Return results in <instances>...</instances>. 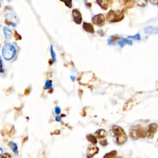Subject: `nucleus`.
<instances>
[{"label": "nucleus", "instance_id": "obj_1", "mask_svg": "<svg viewBox=\"0 0 158 158\" xmlns=\"http://www.w3.org/2000/svg\"><path fill=\"white\" fill-rule=\"evenodd\" d=\"M112 131L117 138V143L120 145L125 143L127 140V137L124 130L121 127L114 125L112 127Z\"/></svg>", "mask_w": 158, "mask_h": 158}, {"label": "nucleus", "instance_id": "obj_2", "mask_svg": "<svg viewBox=\"0 0 158 158\" xmlns=\"http://www.w3.org/2000/svg\"><path fill=\"white\" fill-rule=\"evenodd\" d=\"M16 51L14 46L9 43H7L3 48V56L6 60H11L16 55Z\"/></svg>", "mask_w": 158, "mask_h": 158}, {"label": "nucleus", "instance_id": "obj_3", "mask_svg": "<svg viewBox=\"0 0 158 158\" xmlns=\"http://www.w3.org/2000/svg\"><path fill=\"white\" fill-rule=\"evenodd\" d=\"M124 14L119 11H113L111 10L107 13L106 18L107 20L110 22H116L120 21L124 19Z\"/></svg>", "mask_w": 158, "mask_h": 158}, {"label": "nucleus", "instance_id": "obj_4", "mask_svg": "<svg viewBox=\"0 0 158 158\" xmlns=\"http://www.w3.org/2000/svg\"><path fill=\"white\" fill-rule=\"evenodd\" d=\"M146 135V132L140 126L132 127L130 129V136L132 139H138L140 137H144Z\"/></svg>", "mask_w": 158, "mask_h": 158}, {"label": "nucleus", "instance_id": "obj_5", "mask_svg": "<svg viewBox=\"0 0 158 158\" xmlns=\"http://www.w3.org/2000/svg\"><path fill=\"white\" fill-rule=\"evenodd\" d=\"M92 22L94 24L98 26H103L104 24V17L101 14L95 15L92 18Z\"/></svg>", "mask_w": 158, "mask_h": 158}, {"label": "nucleus", "instance_id": "obj_6", "mask_svg": "<svg viewBox=\"0 0 158 158\" xmlns=\"http://www.w3.org/2000/svg\"><path fill=\"white\" fill-rule=\"evenodd\" d=\"M99 151V148L96 146H93V145H90L87 149V158H92Z\"/></svg>", "mask_w": 158, "mask_h": 158}, {"label": "nucleus", "instance_id": "obj_7", "mask_svg": "<svg viewBox=\"0 0 158 158\" xmlns=\"http://www.w3.org/2000/svg\"><path fill=\"white\" fill-rule=\"evenodd\" d=\"M157 125L155 124H151L149 125L147 128V130H146V135H147L148 137L151 138V137H153V135H154L155 133L156 132L157 130Z\"/></svg>", "mask_w": 158, "mask_h": 158}, {"label": "nucleus", "instance_id": "obj_8", "mask_svg": "<svg viewBox=\"0 0 158 158\" xmlns=\"http://www.w3.org/2000/svg\"><path fill=\"white\" fill-rule=\"evenodd\" d=\"M72 16H73L74 20L77 24H80L82 22V15L80 11L77 9H74L72 11Z\"/></svg>", "mask_w": 158, "mask_h": 158}, {"label": "nucleus", "instance_id": "obj_9", "mask_svg": "<svg viewBox=\"0 0 158 158\" xmlns=\"http://www.w3.org/2000/svg\"><path fill=\"white\" fill-rule=\"evenodd\" d=\"M94 77H95V75H93V74L92 75V76H90V75H89V76H85L84 74H83V76L81 77L80 79V82L83 83V84L86 85V83L90 82V81L93 80V79H94Z\"/></svg>", "mask_w": 158, "mask_h": 158}, {"label": "nucleus", "instance_id": "obj_10", "mask_svg": "<svg viewBox=\"0 0 158 158\" xmlns=\"http://www.w3.org/2000/svg\"><path fill=\"white\" fill-rule=\"evenodd\" d=\"M145 32L147 34H157L158 33V27H148L145 29Z\"/></svg>", "mask_w": 158, "mask_h": 158}, {"label": "nucleus", "instance_id": "obj_11", "mask_svg": "<svg viewBox=\"0 0 158 158\" xmlns=\"http://www.w3.org/2000/svg\"><path fill=\"white\" fill-rule=\"evenodd\" d=\"M83 27L85 31L89 32V33H94V28H93V25H92L91 24L87 23V22H84L83 25Z\"/></svg>", "mask_w": 158, "mask_h": 158}, {"label": "nucleus", "instance_id": "obj_12", "mask_svg": "<svg viewBox=\"0 0 158 158\" xmlns=\"http://www.w3.org/2000/svg\"><path fill=\"white\" fill-rule=\"evenodd\" d=\"M118 44H119V46L121 48H123L126 44H129V45H132V41L127 38H122L118 41Z\"/></svg>", "mask_w": 158, "mask_h": 158}, {"label": "nucleus", "instance_id": "obj_13", "mask_svg": "<svg viewBox=\"0 0 158 158\" xmlns=\"http://www.w3.org/2000/svg\"><path fill=\"white\" fill-rule=\"evenodd\" d=\"M95 136L98 138H102L106 137L107 136V132L106 130L103 129L98 130L96 133H95Z\"/></svg>", "mask_w": 158, "mask_h": 158}, {"label": "nucleus", "instance_id": "obj_14", "mask_svg": "<svg viewBox=\"0 0 158 158\" xmlns=\"http://www.w3.org/2000/svg\"><path fill=\"white\" fill-rule=\"evenodd\" d=\"M96 1L98 3V5L100 6L101 8L104 9H107V6H108L107 0H96Z\"/></svg>", "mask_w": 158, "mask_h": 158}, {"label": "nucleus", "instance_id": "obj_15", "mask_svg": "<svg viewBox=\"0 0 158 158\" xmlns=\"http://www.w3.org/2000/svg\"><path fill=\"white\" fill-rule=\"evenodd\" d=\"M3 31L4 33H5V36L6 38H9L11 37L12 35V32H11V29L7 27H3Z\"/></svg>", "mask_w": 158, "mask_h": 158}, {"label": "nucleus", "instance_id": "obj_16", "mask_svg": "<svg viewBox=\"0 0 158 158\" xmlns=\"http://www.w3.org/2000/svg\"><path fill=\"white\" fill-rule=\"evenodd\" d=\"M9 146L11 149H12V151L14 152L15 154H18V149H17V145L14 143L11 142L9 143Z\"/></svg>", "mask_w": 158, "mask_h": 158}, {"label": "nucleus", "instance_id": "obj_17", "mask_svg": "<svg viewBox=\"0 0 158 158\" xmlns=\"http://www.w3.org/2000/svg\"><path fill=\"white\" fill-rule=\"evenodd\" d=\"M86 139L88 142H90L91 143L93 144H96L97 143V140H96V137L92 135H86Z\"/></svg>", "mask_w": 158, "mask_h": 158}, {"label": "nucleus", "instance_id": "obj_18", "mask_svg": "<svg viewBox=\"0 0 158 158\" xmlns=\"http://www.w3.org/2000/svg\"><path fill=\"white\" fill-rule=\"evenodd\" d=\"M117 151H112L110 153L106 154L103 158H115L117 156Z\"/></svg>", "mask_w": 158, "mask_h": 158}, {"label": "nucleus", "instance_id": "obj_19", "mask_svg": "<svg viewBox=\"0 0 158 158\" xmlns=\"http://www.w3.org/2000/svg\"><path fill=\"white\" fill-rule=\"evenodd\" d=\"M147 1L148 0H135V2L137 5L142 7L147 5Z\"/></svg>", "mask_w": 158, "mask_h": 158}, {"label": "nucleus", "instance_id": "obj_20", "mask_svg": "<svg viewBox=\"0 0 158 158\" xmlns=\"http://www.w3.org/2000/svg\"><path fill=\"white\" fill-rule=\"evenodd\" d=\"M61 1L64 2L65 5L68 7V8H72V0H61Z\"/></svg>", "mask_w": 158, "mask_h": 158}, {"label": "nucleus", "instance_id": "obj_21", "mask_svg": "<svg viewBox=\"0 0 158 158\" xmlns=\"http://www.w3.org/2000/svg\"><path fill=\"white\" fill-rule=\"evenodd\" d=\"M51 86H52V82H51V81L47 80L46 82L45 85H44V88L46 89H50L51 88Z\"/></svg>", "mask_w": 158, "mask_h": 158}, {"label": "nucleus", "instance_id": "obj_22", "mask_svg": "<svg viewBox=\"0 0 158 158\" xmlns=\"http://www.w3.org/2000/svg\"><path fill=\"white\" fill-rule=\"evenodd\" d=\"M128 38H133L134 40H140L141 37L139 33H137V34L135 35L134 36H128Z\"/></svg>", "mask_w": 158, "mask_h": 158}, {"label": "nucleus", "instance_id": "obj_23", "mask_svg": "<svg viewBox=\"0 0 158 158\" xmlns=\"http://www.w3.org/2000/svg\"><path fill=\"white\" fill-rule=\"evenodd\" d=\"M50 51H51V56H52V58L53 59V60H54V61H55L56 60V54H55V53H54V50H53V46H51V49H50Z\"/></svg>", "mask_w": 158, "mask_h": 158}, {"label": "nucleus", "instance_id": "obj_24", "mask_svg": "<svg viewBox=\"0 0 158 158\" xmlns=\"http://www.w3.org/2000/svg\"><path fill=\"white\" fill-rule=\"evenodd\" d=\"M100 145H101V146H106V145H107V142L106 140H101L100 142Z\"/></svg>", "mask_w": 158, "mask_h": 158}, {"label": "nucleus", "instance_id": "obj_25", "mask_svg": "<svg viewBox=\"0 0 158 158\" xmlns=\"http://www.w3.org/2000/svg\"><path fill=\"white\" fill-rule=\"evenodd\" d=\"M14 37H15V38H16L17 40H20V39H21V37H20V35L18 34L17 32H15Z\"/></svg>", "mask_w": 158, "mask_h": 158}, {"label": "nucleus", "instance_id": "obj_26", "mask_svg": "<svg viewBox=\"0 0 158 158\" xmlns=\"http://www.w3.org/2000/svg\"><path fill=\"white\" fill-rule=\"evenodd\" d=\"M1 158H11V155L9 154L6 153L5 154H4V156H1Z\"/></svg>", "mask_w": 158, "mask_h": 158}, {"label": "nucleus", "instance_id": "obj_27", "mask_svg": "<svg viewBox=\"0 0 158 158\" xmlns=\"http://www.w3.org/2000/svg\"><path fill=\"white\" fill-rule=\"evenodd\" d=\"M55 111L57 114H59L60 112H61V109H60L59 107H56L55 108Z\"/></svg>", "mask_w": 158, "mask_h": 158}, {"label": "nucleus", "instance_id": "obj_28", "mask_svg": "<svg viewBox=\"0 0 158 158\" xmlns=\"http://www.w3.org/2000/svg\"><path fill=\"white\" fill-rule=\"evenodd\" d=\"M149 1L153 5H156V4H157L158 3V0H149Z\"/></svg>", "mask_w": 158, "mask_h": 158}, {"label": "nucleus", "instance_id": "obj_29", "mask_svg": "<svg viewBox=\"0 0 158 158\" xmlns=\"http://www.w3.org/2000/svg\"><path fill=\"white\" fill-rule=\"evenodd\" d=\"M30 93V89L27 88V89H26V90H25L24 94L26 95H29Z\"/></svg>", "mask_w": 158, "mask_h": 158}, {"label": "nucleus", "instance_id": "obj_30", "mask_svg": "<svg viewBox=\"0 0 158 158\" xmlns=\"http://www.w3.org/2000/svg\"><path fill=\"white\" fill-rule=\"evenodd\" d=\"M108 44H110V45H112L113 44V41L112 39H109L108 40Z\"/></svg>", "mask_w": 158, "mask_h": 158}, {"label": "nucleus", "instance_id": "obj_31", "mask_svg": "<svg viewBox=\"0 0 158 158\" xmlns=\"http://www.w3.org/2000/svg\"><path fill=\"white\" fill-rule=\"evenodd\" d=\"M53 133L55 134V135H59V134L60 133V132H59V130H56V131H54Z\"/></svg>", "mask_w": 158, "mask_h": 158}, {"label": "nucleus", "instance_id": "obj_32", "mask_svg": "<svg viewBox=\"0 0 158 158\" xmlns=\"http://www.w3.org/2000/svg\"><path fill=\"white\" fill-rule=\"evenodd\" d=\"M56 121L59 122V121H61V118H60L59 117H56Z\"/></svg>", "mask_w": 158, "mask_h": 158}, {"label": "nucleus", "instance_id": "obj_33", "mask_svg": "<svg viewBox=\"0 0 158 158\" xmlns=\"http://www.w3.org/2000/svg\"><path fill=\"white\" fill-rule=\"evenodd\" d=\"M0 150H1V155L2 154V149L1 148V149H0Z\"/></svg>", "mask_w": 158, "mask_h": 158}, {"label": "nucleus", "instance_id": "obj_34", "mask_svg": "<svg viewBox=\"0 0 158 158\" xmlns=\"http://www.w3.org/2000/svg\"><path fill=\"white\" fill-rule=\"evenodd\" d=\"M115 158H121V157H115Z\"/></svg>", "mask_w": 158, "mask_h": 158}]
</instances>
